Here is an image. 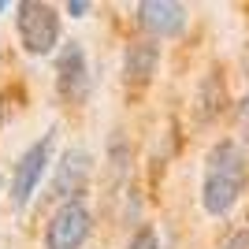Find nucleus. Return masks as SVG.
<instances>
[{
	"instance_id": "obj_1",
	"label": "nucleus",
	"mask_w": 249,
	"mask_h": 249,
	"mask_svg": "<svg viewBox=\"0 0 249 249\" xmlns=\"http://www.w3.org/2000/svg\"><path fill=\"white\" fill-rule=\"evenodd\" d=\"M246 190V156L234 142H216L205 156V182H201V205L208 216H227L238 194Z\"/></svg>"
},
{
	"instance_id": "obj_2",
	"label": "nucleus",
	"mask_w": 249,
	"mask_h": 249,
	"mask_svg": "<svg viewBox=\"0 0 249 249\" xmlns=\"http://www.w3.org/2000/svg\"><path fill=\"white\" fill-rule=\"evenodd\" d=\"M15 30H19V41L30 56H49L60 45V15L52 4L22 0L15 8Z\"/></svg>"
},
{
	"instance_id": "obj_3",
	"label": "nucleus",
	"mask_w": 249,
	"mask_h": 249,
	"mask_svg": "<svg viewBox=\"0 0 249 249\" xmlns=\"http://www.w3.org/2000/svg\"><path fill=\"white\" fill-rule=\"evenodd\" d=\"M52 153H56V126H52L49 134L37 138V142L19 156V164L11 171V205L15 208L30 205V197L37 194L45 171H49V164H52Z\"/></svg>"
},
{
	"instance_id": "obj_4",
	"label": "nucleus",
	"mask_w": 249,
	"mask_h": 249,
	"mask_svg": "<svg viewBox=\"0 0 249 249\" xmlns=\"http://www.w3.org/2000/svg\"><path fill=\"white\" fill-rule=\"evenodd\" d=\"M93 231V216L82 201H67L45 227V249H82Z\"/></svg>"
},
{
	"instance_id": "obj_5",
	"label": "nucleus",
	"mask_w": 249,
	"mask_h": 249,
	"mask_svg": "<svg viewBox=\"0 0 249 249\" xmlns=\"http://www.w3.org/2000/svg\"><path fill=\"white\" fill-rule=\"evenodd\" d=\"M89 171H93V156L86 149H67L56 164V175H52V186H49V197L52 201H78L82 190L89 186Z\"/></svg>"
},
{
	"instance_id": "obj_6",
	"label": "nucleus",
	"mask_w": 249,
	"mask_h": 249,
	"mask_svg": "<svg viewBox=\"0 0 249 249\" xmlns=\"http://www.w3.org/2000/svg\"><path fill=\"white\" fill-rule=\"evenodd\" d=\"M134 19L156 37H175L186 30V8L175 0H142L134 8Z\"/></svg>"
},
{
	"instance_id": "obj_7",
	"label": "nucleus",
	"mask_w": 249,
	"mask_h": 249,
	"mask_svg": "<svg viewBox=\"0 0 249 249\" xmlns=\"http://www.w3.org/2000/svg\"><path fill=\"white\" fill-rule=\"evenodd\" d=\"M56 86H60L63 101H78L89 89V74H86V52L78 41H67L56 56Z\"/></svg>"
},
{
	"instance_id": "obj_8",
	"label": "nucleus",
	"mask_w": 249,
	"mask_h": 249,
	"mask_svg": "<svg viewBox=\"0 0 249 249\" xmlns=\"http://www.w3.org/2000/svg\"><path fill=\"white\" fill-rule=\"evenodd\" d=\"M156 63H160L156 41H130L126 52H123V78H126V86H145L156 74Z\"/></svg>"
},
{
	"instance_id": "obj_9",
	"label": "nucleus",
	"mask_w": 249,
	"mask_h": 249,
	"mask_svg": "<svg viewBox=\"0 0 249 249\" xmlns=\"http://www.w3.org/2000/svg\"><path fill=\"white\" fill-rule=\"evenodd\" d=\"M223 101H227V93H223V82H219V71H212L201 82V104H197V112L201 119H216L219 108H223Z\"/></svg>"
},
{
	"instance_id": "obj_10",
	"label": "nucleus",
	"mask_w": 249,
	"mask_h": 249,
	"mask_svg": "<svg viewBox=\"0 0 249 249\" xmlns=\"http://www.w3.org/2000/svg\"><path fill=\"white\" fill-rule=\"evenodd\" d=\"M126 249H160V238H156L153 227H142V231H134V234H130Z\"/></svg>"
},
{
	"instance_id": "obj_11",
	"label": "nucleus",
	"mask_w": 249,
	"mask_h": 249,
	"mask_svg": "<svg viewBox=\"0 0 249 249\" xmlns=\"http://www.w3.org/2000/svg\"><path fill=\"white\" fill-rule=\"evenodd\" d=\"M223 249H249V231H238V234H231Z\"/></svg>"
},
{
	"instance_id": "obj_12",
	"label": "nucleus",
	"mask_w": 249,
	"mask_h": 249,
	"mask_svg": "<svg viewBox=\"0 0 249 249\" xmlns=\"http://www.w3.org/2000/svg\"><path fill=\"white\" fill-rule=\"evenodd\" d=\"M89 8H93L89 0H71V4H67V11H71L74 19H82V15H86V11H89Z\"/></svg>"
},
{
	"instance_id": "obj_13",
	"label": "nucleus",
	"mask_w": 249,
	"mask_h": 249,
	"mask_svg": "<svg viewBox=\"0 0 249 249\" xmlns=\"http://www.w3.org/2000/svg\"><path fill=\"white\" fill-rule=\"evenodd\" d=\"M238 119H242V123H249V97L238 104Z\"/></svg>"
},
{
	"instance_id": "obj_14",
	"label": "nucleus",
	"mask_w": 249,
	"mask_h": 249,
	"mask_svg": "<svg viewBox=\"0 0 249 249\" xmlns=\"http://www.w3.org/2000/svg\"><path fill=\"white\" fill-rule=\"evenodd\" d=\"M4 8H8V4H4V0H0V11H4Z\"/></svg>"
},
{
	"instance_id": "obj_15",
	"label": "nucleus",
	"mask_w": 249,
	"mask_h": 249,
	"mask_svg": "<svg viewBox=\"0 0 249 249\" xmlns=\"http://www.w3.org/2000/svg\"><path fill=\"white\" fill-rule=\"evenodd\" d=\"M0 190H4V178H0Z\"/></svg>"
}]
</instances>
